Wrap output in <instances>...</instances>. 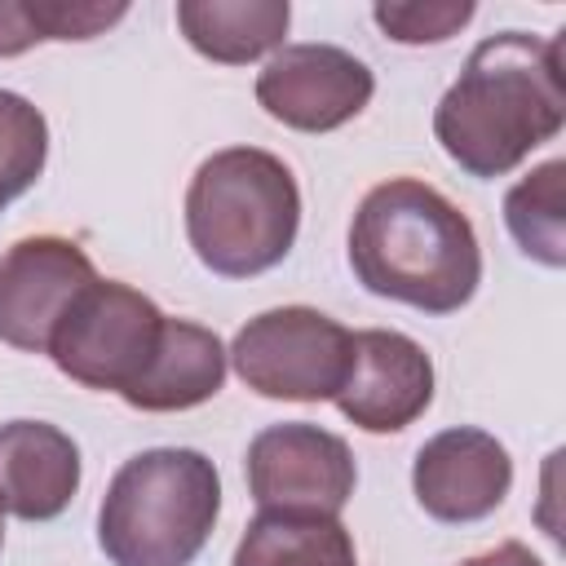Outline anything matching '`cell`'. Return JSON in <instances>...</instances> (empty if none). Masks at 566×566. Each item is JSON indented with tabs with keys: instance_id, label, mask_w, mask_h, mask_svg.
<instances>
[{
	"instance_id": "6da1fadb",
	"label": "cell",
	"mask_w": 566,
	"mask_h": 566,
	"mask_svg": "<svg viewBox=\"0 0 566 566\" xmlns=\"http://www.w3.org/2000/svg\"><path fill=\"white\" fill-rule=\"evenodd\" d=\"M566 124L562 49L548 35H486L433 106V137L469 177H504Z\"/></svg>"
},
{
	"instance_id": "7a4b0ae2",
	"label": "cell",
	"mask_w": 566,
	"mask_h": 566,
	"mask_svg": "<svg viewBox=\"0 0 566 566\" xmlns=\"http://www.w3.org/2000/svg\"><path fill=\"white\" fill-rule=\"evenodd\" d=\"M349 270L385 301L455 314L482 283L473 221L429 181L389 177L371 186L349 221Z\"/></svg>"
},
{
	"instance_id": "3957f363",
	"label": "cell",
	"mask_w": 566,
	"mask_h": 566,
	"mask_svg": "<svg viewBox=\"0 0 566 566\" xmlns=\"http://www.w3.org/2000/svg\"><path fill=\"white\" fill-rule=\"evenodd\" d=\"M301 230V190L292 168L261 146L208 155L186 190V239L221 279L274 270Z\"/></svg>"
},
{
	"instance_id": "277c9868",
	"label": "cell",
	"mask_w": 566,
	"mask_h": 566,
	"mask_svg": "<svg viewBox=\"0 0 566 566\" xmlns=\"http://www.w3.org/2000/svg\"><path fill=\"white\" fill-rule=\"evenodd\" d=\"M217 513V464L195 447H155L115 469L97 509V544L115 566H190Z\"/></svg>"
},
{
	"instance_id": "5b68a950",
	"label": "cell",
	"mask_w": 566,
	"mask_h": 566,
	"mask_svg": "<svg viewBox=\"0 0 566 566\" xmlns=\"http://www.w3.org/2000/svg\"><path fill=\"white\" fill-rule=\"evenodd\" d=\"M239 380L279 402H327L354 367V332L314 305H279L248 318L230 340Z\"/></svg>"
},
{
	"instance_id": "8992f818",
	"label": "cell",
	"mask_w": 566,
	"mask_h": 566,
	"mask_svg": "<svg viewBox=\"0 0 566 566\" xmlns=\"http://www.w3.org/2000/svg\"><path fill=\"white\" fill-rule=\"evenodd\" d=\"M164 323L168 314L146 292L115 279H93L57 323L44 354L75 385L124 398L146 376Z\"/></svg>"
},
{
	"instance_id": "52a82bcc",
	"label": "cell",
	"mask_w": 566,
	"mask_h": 566,
	"mask_svg": "<svg viewBox=\"0 0 566 566\" xmlns=\"http://www.w3.org/2000/svg\"><path fill=\"white\" fill-rule=\"evenodd\" d=\"M248 495L261 513L340 517L354 495L358 464L340 433L305 420L270 424L248 442Z\"/></svg>"
},
{
	"instance_id": "ba28073f",
	"label": "cell",
	"mask_w": 566,
	"mask_h": 566,
	"mask_svg": "<svg viewBox=\"0 0 566 566\" xmlns=\"http://www.w3.org/2000/svg\"><path fill=\"white\" fill-rule=\"evenodd\" d=\"M376 75L340 44H283L256 75V102L296 133H332L367 111Z\"/></svg>"
},
{
	"instance_id": "9c48e42d",
	"label": "cell",
	"mask_w": 566,
	"mask_h": 566,
	"mask_svg": "<svg viewBox=\"0 0 566 566\" xmlns=\"http://www.w3.org/2000/svg\"><path fill=\"white\" fill-rule=\"evenodd\" d=\"M93 279L97 270L75 239H18L0 256V340L22 354H44L57 323Z\"/></svg>"
},
{
	"instance_id": "30bf717a",
	"label": "cell",
	"mask_w": 566,
	"mask_h": 566,
	"mask_svg": "<svg viewBox=\"0 0 566 566\" xmlns=\"http://www.w3.org/2000/svg\"><path fill=\"white\" fill-rule=\"evenodd\" d=\"M513 486V460L504 442L486 429L455 424L433 433L411 464L416 504L447 526L491 517Z\"/></svg>"
},
{
	"instance_id": "8fae6325",
	"label": "cell",
	"mask_w": 566,
	"mask_h": 566,
	"mask_svg": "<svg viewBox=\"0 0 566 566\" xmlns=\"http://www.w3.org/2000/svg\"><path fill=\"white\" fill-rule=\"evenodd\" d=\"M363 433H398L416 424L433 402V363L420 340L394 327L354 332V367L332 398Z\"/></svg>"
},
{
	"instance_id": "7c38bea8",
	"label": "cell",
	"mask_w": 566,
	"mask_h": 566,
	"mask_svg": "<svg viewBox=\"0 0 566 566\" xmlns=\"http://www.w3.org/2000/svg\"><path fill=\"white\" fill-rule=\"evenodd\" d=\"M80 491V447L49 420L0 424V509L22 522H53Z\"/></svg>"
},
{
	"instance_id": "4fadbf2b",
	"label": "cell",
	"mask_w": 566,
	"mask_h": 566,
	"mask_svg": "<svg viewBox=\"0 0 566 566\" xmlns=\"http://www.w3.org/2000/svg\"><path fill=\"white\" fill-rule=\"evenodd\" d=\"M226 363L230 354L212 327H199L190 318H168L146 376L124 394V402L137 411H190L221 394Z\"/></svg>"
},
{
	"instance_id": "5bb4252c",
	"label": "cell",
	"mask_w": 566,
	"mask_h": 566,
	"mask_svg": "<svg viewBox=\"0 0 566 566\" xmlns=\"http://www.w3.org/2000/svg\"><path fill=\"white\" fill-rule=\"evenodd\" d=\"M287 0H177V27L195 53L221 66H248L283 49Z\"/></svg>"
},
{
	"instance_id": "9a60e30c",
	"label": "cell",
	"mask_w": 566,
	"mask_h": 566,
	"mask_svg": "<svg viewBox=\"0 0 566 566\" xmlns=\"http://www.w3.org/2000/svg\"><path fill=\"white\" fill-rule=\"evenodd\" d=\"M230 566H358V553L340 517L256 513Z\"/></svg>"
},
{
	"instance_id": "2e32d148",
	"label": "cell",
	"mask_w": 566,
	"mask_h": 566,
	"mask_svg": "<svg viewBox=\"0 0 566 566\" xmlns=\"http://www.w3.org/2000/svg\"><path fill=\"white\" fill-rule=\"evenodd\" d=\"M509 234L539 265H566V159H548L531 168L504 195Z\"/></svg>"
},
{
	"instance_id": "e0dca14e",
	"label": "cell",
	"mask_w": 566,
	"mask_h": 566,
	"mask_svg": "<svg viewBox=\"0 0 566 566\" xmlns=\"http://www.w3.org/2000/svg\"><path fill=\"white\" fill-rule=\"evenodd\" d=\"M49 159V124L44 115L22 97L0 88V190L4 199H18L31 190Z\"/></svg>"
},
{
	"instance_id": "ac0fdd59",
	"label": "cell",
	"mask_w": 566,
	"mask_h": 566,
	"mask_svg": "<svg viewBox=\"0 0 566 566\" xmlns=\"http://www.w3.org/2000/svg\"><path fill=\"white\" fill-rule=\"evenodd\" d=\"M371 18L398 44H442L473 18V0H380L371 4Z\"/></svg>"
},
{
	"instance_id": "d6986e66",
	"label": "cell",
	"mask_w": 566,
	"mask_h": 566,
	"mask_svg": "<svg viewBox=\"0 0 566 566\" xmlns=\"http://www.w3.org/2000/svg\"><path fill=\"white\" fill-rule=\"evenodd\" d=\"M31 44H44L35 0H0V57H18Z\"/></svg>"
},
{
	"instance_id": "ffe728a7",
	"label": "cell",
	"mask_w": 566,
	"mask_h": 566,
	"mask_svg": "<svg viewBox=\"0 0 566 566\" xmlns=\"http://www.w3.org/2000/svg\"><path fill=\"white\" fill-rule=\"evenodd\" d=\"M460 566H544L526 544H517V539H504V544H495V548H486V553H478V557H464Z\"/></svg>"
},
{
	"instance_id": "44dd1931",
	"label": "cell",
	"mask_w": 566,
	"mask_h": 566,
	"mask_svg": "<svg viewBox=\"0 0 566 566\" xmlns=\"http://www.w3.org/2000/svg\"><path fill=\"white\" fill-rule=\"evenodd\" d=\"M0 548H4V509H0Z\"/></svg>"
},
{
	"instance_id": "7402d4cb",
	"label": "cell",
	"mask_w": 566,
	"mask_h": 566,
	"mask_svg": "<svg viewBox=\"0 0 566 566\" xmlns=\"http://www.w3.org/2000/svg\"><path fill=\"white\" fill-rule=\"evenodd\" d=\"M4 203H9V199H4V190H0V212H4Z\"/></svg>"
}]
</instances>
